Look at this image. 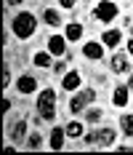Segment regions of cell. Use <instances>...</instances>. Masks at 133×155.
<instances>
[{"instance_id":"d4e9b609","label":"cell","mask_w":133,"mask_h":155,"mask_svg":"<svg viewBox=\"0 0 133 155\" xmlns=\"http://www.w3.org/2000/svg\"><path fill=\"white\" fill-rule=\"evenodd\" d=\"M11 86V70L5 67V72H3V88H8Z\"/></svg>"},{"instance_id":"5b68a950","label":"cell","mask_w":133,"mask_h":155,"mask_svg":"<svg viewBox=\"0 0 133 155\" xmlns=\"http://www.w3.org/2000/svg\"><path fill=\"white\" fill-rule=\"evenodd\" d=\"M16 91L21 94V96L35 94V91H37V78L30 75V72H21V75H19V80H16Z\"/></svg>"},{"instance_id":"7c38bea8","label":"cell","mask_w":133,"mask_h":155,"mask_svg":"<svg viewBox=\"0 0 133 155\" xmlns=\"http://www.w3.org/2000/svg\"><path fill=\"white\" fill-rule=\"evenodd\" d=\"M131 86H117V88H115V94H112V104H115V107H128V102H131Z\"/></svg>"},{"instance_id":"44dd1931","label":"cell","mask_w":133,"mask_h":155,"mask_svg":"<svg viewBox=\"0 0 133 155\" xmlns=\"http://www.w3.org/2000/svg\"><path fill=\"white\" fill-rule=\"evenodd\" d=\"M27 147H30V150H40V147H43V134L32 131L30 137H27Z\"/></svg>"},{"instance_id":"f1b7e54d","label":"cell","mask_w":133,"mask_h":155,"mask_svg":"<svg viewBox=\"0 0 133 155\" xmlns=\"http://www.w3.org/2000/svg\"><path fill=\"white\" fill-rule=\"evenodd\" d=\"M128 86H131V88H133V75H131V78H128Z\"/></svg>"},{"instance_id":"f546056e","label":"cell","mask_w":133,"mask_h":155,"mask_svg":"<svg viewBox=\"0 0 133 155\" xmlns=\"http://www.w3.org/2000/svg\"><path fill=\"white\" fill-rule=\"evenodd\" d=\"M131 38H133V30H131Z\"/></svg>"},{"instance_id":"ffe728a7","label":"cell","mask_w":133,"mask_h":155,"mask_svg":"<svg viewBox=\"0 0 133 155\" xmlns=\"http://www.w3.org/2000/svg\"><path fill=\"white\" fill-rule=\"evenodd\" d=\"M101 118H104V110L101 107H88L85 110V120H88V123H101Z\"/></svg>"},{"instance_id":"e0dca14e","label":"cell","mask_w":133,"mask_h":155,"mask_svg":"<svg viewBox=\"0 0 133 155\" xmlns=\"http://www.w3.org/2000/svg\"><path fill=\"white\" fill-rule=\"evenodd\" d=\"M51 56H53V54H51L48 48H45V51H37V54L32 56V64H35V67H43V70H45V67H53Z\"/></svg>"},{"instance_id":"4316f807","label":"cell","mask_w":133,"mask_h":155,"mask_svg":"<svg viewBox=\"0 0 133 155\" xmlns=\"http://www.w3.org/2000/svg\"><path fill=\"white\" fill-rule=\"evenodd\" d=\"M5 3H8V5H24L27 0H5Z\"/></svg>"},{"instance_id":"603a6c76","label":"cell","mask_w":133,"mask_h":155,"mask_svg":"<svg viewBox=\"0 0 133 155\" xmlns=\"http://www.w3.org/2000/svg\"><path fill=\"white\" fill-rule=\"evenodd\" d=\"M53 72H56V75H64V72H67V62H56L53 64Z\"/></svg>"},{"instance_id":"277c9868","label":"cell","mask_w":133,"mask_h":155,"mask_svg":"<svg viewBox=\"0 0 133 155\" xmlns=\"http://www.w3.org/2000/svg\"><path fill=\"white\" fill-rule=\"evenodd\" d=\"M120 14V8H117V3H112V0H101L96 8H93V16L101 21V24H109V21H115Z\"/></svg>"},{"instance_id":"3957f363","label":"cell","mask_w":133,"mask_h":155,"mask_svg":"<svg viewBox=\"0 0 133 155\" xmlns=\"http://www.w3.org/2000/svg\"><path fill=\"white\" fill-rule=\"evenodd\" d=\"M93 102H96V91H93V88H85V91L74 94L72 99H69V112H72V115H80V112H85Z\"/></svg>"},{"instance_id":"4fadbf2b","label":"cell","mask_w":133,"mask_h":155,"mask_svg":"<svg viewBox=\"0 0 133 155\" xmlns=\"http://www.w3.org/2000/svg\"><path fill=\"white\" fill-rule=\"evenodd\" d=\"M24 137H27V120L19 118V120H14V126L8 128V139L11 142H21Z\"/></svg>"},{"instance_id":"30bf717a","label":"cell","mask_w":133,"mask_h":155,"mask_svg":"<svg viewBox=\"0 0 133 155\" xmlns=\"http://www.w3.org/2000/svg\"><path fill=\"white\" fill-rule=\"evenodd\" d=\"M80 83H83V78H80V72H77V70H69V72H64V75H61V88H64V91H77V88H80Z\"/></svg>"},{"instance_id":"5bb4252c","label":"cell","mask_w":133,"mask_h":155,"mask_svg":"<svg viewBox=\"0 0 133 155\" xmlns=\"http://www.w3.org/2000/svg\"><path fill=\"white\" fill-rule=\"evenodd\" d=\"M120 40H122V32H120V30H104L101 32V43L106 48H117Z\"/></svg>"},{"instance_id":"9a60e30c","label":"cell","mask_w":133,"mask_h":155,"mask_svg":"<svg viewBox=\"0 0 133 155\" xmlns=\"http://www.w3.org/2000/svg\"><path fill=\"white\" fill-rule=\"evenodd\" d=\"M64 35H67V40H69V43L80 40V38H83V24H80V21H69V24L64 27Z\"/></svg>"},{"instance_id":"cb8c5ba5","label":"cell","mask_w":133,"mask_h":155,"mask_svg":"<svg viewBox=\"0 0 133 155\" xmlns=\"http://www.w3.org/2000/svg\"><path fill=\"white\" fill-rule=\"evenodd\" d=\"M59 5H61V8H67V11H72L74 5H77V0H59Z\"/></svg>"},{"instance_id":"8fae6325","label":"cell","mask_w":133,"mask_h":155,"mask_svg":"<svg viewBox=\"0 0 133 155\" xmlns=\"http://www.w3.org/2000/svg\"><path fill=\"white\" fill-rule=\"evenodd\" d=\"M83 56H85V59H93V62H99V59H104V43H96V40H88V43L83 46Z\"/></svg>"},{"instance_id":"9c48e42d","label":"cell","mask_w":133,"mask_h":155,"mask_svg":"<svg viewBox=\"0 0 133 155\" xmlns=\"http://www.w3.org/2000/svg\"><path fill=\"white\" fill-rule=\"evenodd\" d=\"M67 139H69V137H67V128H64V126H56V128L51 131V139H48V147L59 153V150H64Z\"/></svg>"},{"instance_id":"7a4b0ae2","label":"cell","mask_w":133,"mask_h":155,"mask_svg":"<svg viewBox=\"0 0 133 155\" xmlns=\"http://www.w3.org/2000/svg\"><path fill=\"white\" fill-rule=\"evenodd\" d=\"M37 112L43 120H56V91L53 88H43L37 94Z\"/></svg>"},{"instance_id":"ba28073f","label":"cell","mask_w":133,"mask_h":155,"mask_svg":"<svg viewBox=\"0 0 133 155\" xmlns=\"http://www.w3.org/2000/svg\"><path fill=\"white\" fill-rule=\"evenodd\" d=\"M67 35H51L48 38V51L53 54V56H67Z\"/></svg>"},{"instance_id":"52a82bcc","label":"cell","mask_w":133,"mask_h":155,"mask_svg":"<svg viewBox=\"0 0 133 155\" xmlns=\"http://www.w3.org/2000/svg\"><path fill=\"white\" fill-rule=\"evenodd\" d=\"M109 70H112V75H125V72H131L128 54H115V56L109 59Z\"/></svg>"},{"instance_id":"6da1fadb","label":"cell","mask_w":133,"mask_h":155,"mask_svg":"<svg viewBox=\"0 0 133 155\" xmlns=\"http://www.w3.org/2000/svg\"><path fill=\"white\" fill-rule=\"evenodd\" d=\"M11 32L19 40H30L32 35L37 32V16L32 14V11H19L11 19Z\"/></svg>"},{"instance_id":"2e32d148","label":"cell","mask_w":133,"mask_h":155,"mask_svg":"<svg viewBox=\"0 0 133 155\" xmlns=\"http://www.w3.org/2000/svg\"><path fill=\"white\" fill-rule=\"evenodd\" d=\"M64 128H67V137H69V139H83V137H85V128H83L80 120H69Z\"/></svg>"},{"instance_id":"d6986e66","label":"cell","mask_w":133,"mask_h":155,"mask_svg":"<svg viewBox=\"0 0 133 155\" xmlns=\"http://www.w3.org/2000/svg\"><path fill=\"white\" fill-rule=\"evenodd\" d=\"M120 131H122V137H133V115L131 112H125V115H120Z\"/></svg>"},{"instance_id":"484cf974","label":"cell","mask_w":133,"mask_h":155,"mask_svg":"<svg viewBox=\"0 0 133 155\" xmlns=\"http://www.w3.org/2000/svg\"><path fill=\"white\" fill-rule=\"evenodd\" d=\"M8 112H11V99L5 96V102H3V115H8Z\"/></svg>"},{"instance_id":"7402d4cb","label":"cell","mask_w":133,"mask_h":155,"mask_svg":"<svg viewBox=\"0 0 133 155\" xmlns=\"http://www.w3.org/2000/svg\"><path fill=\"white\" fill-rule=\"evenodd\" d=\"M96 139H99V128H90V131H85V137H83V142L88 147H96Z\"/></svg>"},{"instance_id":"ac0fdd59","label":"cell","mask_w":133,"mask_h":155,"mask_svg":"<svg viewBox=\"0 0 133 155\" xmlns=\"http://www.w3.org/2000/svg\"><path fill=\"white\" fill-rule=\"evenodd\" d=\"M43 21L51 27H61V14L56 8H43Z\"/></svg>"},{"instance_id":"83f0119b","label":"cell","mask_w":133,"mask_h":155,"mask_svg":"<svg viewBox=\"0 0 133 155\" xmlns=\"http://www.w3.org/2000/svg\"><path fill=\"white\" fill-rule=\"evenodd\" d=\"M128 54H131V56H133V38H131V40H128Z\"/></svg>"},{"instance_id":"8992f818","label":"cell","mask_w":133,"mask_h":155,"mask_svg":"<svg viewBox=\"0 0 133 155\" xmlns=\"http://www.w3.org/2000/svg\"><path fill=\"white\" fill-rule=\"evenodd\" d=\"M115 142H117V131H115L112 126H101V128H99V139H96V147L106 150V147H115Z\"/></svg>"}]
</instances>
